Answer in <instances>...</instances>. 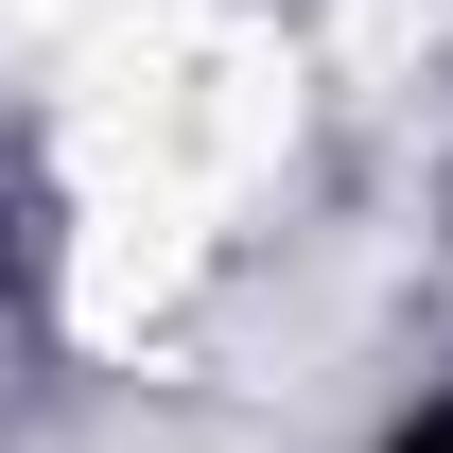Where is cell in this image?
Wrapping results in <instances>:
<instances>
[{
    "instance_id": "obj_1",
    "label": "cell",
    "mask_w": 453,
    "mask_h": 453,
    "mask_svg": "<svg viewBox=\"0 0 453 453\" xmlns=\"http://www.w3.org/2000/svg\"><path fill=\"white\" fill-rule=\"evenodd\" d=\"M384 453H453V401H436V418H401V436H384Z\"/></svg>"
}]
</instances>
